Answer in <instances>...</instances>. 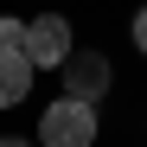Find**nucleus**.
I'll return each mask as SVG.
<instances>
[{"mask_svg":"<svg viewBox=\"0 0 147 147\" xmlns=\"http://www.w3.org/2000/svg\"><path fill=\"white\" fill-rule=\"evenodd\" d=\"M38 147H96V109L77 96H58L38 115Z\"/></svg>","mask_w":147,"mask_h":147,"instance_id":"f257e3e1","label":"nucleus"},{"mask_svg":"<svg viewBox=\"0 0 147 147\" xmlns=\"http://www.w3.org/2000/svg\"><path fill=\"white\" fill-rule=\"evenodd\" d=\"M26 58H32V70H64V58H70V19L64 13H45L26 26Z\"/></svg>","mask_w":147,"mask_h":147,"instance_id":"f03ea898","label":"nucleus"},{"mask_svg":"<svg viewBox=\"0 0 147 147\" xmlns=\"http://www.w3.org/2000/svg\"><path fill=\"white\" fill-rule=\"evenodd\" d=\"M109 58H96V51H70L64 58V96H77V102H102V96H109Z\"/></svg>","mask_w":147,"mask_h":147,"instance_id":"7ed1b4c3","label":"nucleus"},{"mask_svg":"<svg viewBox=\"0 0 147 147\" xmlns=\"http://www.w3.org/2000/svg\"><path fill=\"white\" fill-rule=\"evenodd\" d=\"M26 96H32V58L0 45V109H19Z\"/></svg>","mask_w":147,"mask_h":147,"instance_id":"20e7f679","label":"nucleus"},{"mask_svg":"<svg viewBox=\"0 0 147 147\" xmlns=\"http://www.w3.org/2000/svg\"><path fill=\"white\" fill-rule=\"evenodd\" d=\"M0 45L7 51H26V19H0Z\"/></svg>","mask_w":147,"mask_h":147,"instance_id":"39448f33","label":"nucleus"},{"mask_svg":"<svg viewBox=\"0 0 147 147\" xmlns=\"http://www.w3.org/2000/svg\"><path fill=\"white\" fill-rule=\"evenodd\" d=\"M134 45H141V51H147V7L134 13Z\"/></svg>","mask_w":147,"mask_h":147,"instance_id":"423d86ee","label":"nucleus"},{"mask_svg":"<svg viewBox=\"0 0 147 147\" xmlns=\"http://www.w3.org/2000/svg\"><path fill=\"white\" fill-rule=\"evenodd\" d=\"M0 147H38V141H19V134H7V141H0Z\"/></svg>","mask_w":147,"mask_h":147,"instance_id":"0eeeda50","label":"nucleus"}]
</instances>
